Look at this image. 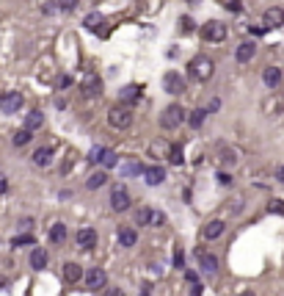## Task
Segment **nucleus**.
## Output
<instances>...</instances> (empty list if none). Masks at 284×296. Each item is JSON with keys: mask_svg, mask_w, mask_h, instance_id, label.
<instances>
[{"mask_svg": "<svg viewBox=\"0 0 284 296\" xmlns=\"http://www.w3.org/2000/svg\"><path fill=\"white\" fill-rule=\"evenodd\" d=\"M138 175H144V166H141L138 161H127L125 166H122V177H125V180H132V177H138Z\"/></svg>", "mask_w": 284, "mask_h": 296, "instance_id": "26", "label": "nucleus"}, {"mask_svg": "<svg viewBox=\"0 0 284 296\" xmlns=\"http://www.w3.org/2000/svg\"><path fill=\"white\" fill-rule=\"evenodd\" d=\"M22 103H25L22 92H6L3 97H0V111L3 113H17L22 108Z\"/></svg>", "mask_w": 284, "mask_h": 296, "instance_id": "8", "label": "nucleus"}, {"mask_svg": "<svg viewBox=\"0 0 284 296\" xmlns=\"http://www.w3.org/2000/svg\"><path fill=\"white\" fill-rule=\"evenodd\" d=\"M196 260H199V268L204 274H215L218 271V258L207 249H196Z\"/></svg>", "mask_w": 284, "mask_h": 296, "instance_id": "9", "label": "nucleus"}, {"mask_svg": "<svg viewBox=\"0 0 284 296\" xmlns=\"http://www.w3.org/2000/svg\"><path fill=\"white\" fill-rule=\"evenodd\" d=\"M160 224H166V216L160 211H155V219H152V227H160Z\"/></svg>", "mask_w": 284, "mask_h": 296, "instance_id": "41", "label": "nucleus"}, {"mask_svg": "<svg viewBox=\"0 0 284 296\" xmlns=\"http://www.w3.org/2000/svg\"><path fill=\"white\" fill-rule=\"evenodd\" d=\"M284 25V8L282 6H270L265 11V28H282Z\"/></svg>", "mask_w": 284, "mask_h": 296, "instance_id": "13", "label": "nucleus"}, {"mask_svg": "<svg viewBox=\"0 0 284 296\" xmlns=\"http://www.w3.org/2000/svg\"><path fill=\"white\" fill-rule=\"evenodd\" d=\"M66 86H72V78H69V75H63V78H58V89H66Z\"/></svg>", "mask_w": 284, "mask_h": 296, "instance_id": "42", "label": "nucleus"}, {"mask_svg": "<svg viewBox=\"0 0 284 296\" xmlns=\"http://www.w3.org/2000/svg\"><path fill=\"white\" fill-rule=\"evenodd\" d=\"M254 53H256L254 42H243V44H237V50H235V61L237 64H249L251 58H254Z\"/></svg>", "mask_w": 284, "mask_h": 296, "instance_id": "17", "label": "nucleus"}, {"mask_svg": "<svg viewBox=\"0 0 284 296\" xmlns=\"http://www.w3.org/2000/svg\"><path fill=\"white\" fill-rule=\"evenodd\" d=\"M99 163H102V166H105V172H108V169H113V166L119 163V155L113 152V149H105V152H102V158H99Z\"/></svg>", "mask_w": 284, "mask_h": 296, "instance_id": "31", "label": "nucleus"}, {"mask_svg": "<svg viewBox=\"0 0 284 296\" xmlns=\"http://www.w3.org/2000/svg\"><path fill=\"white\" fill-rule=\"evenodd\" d=\"M218 161H221L223 166H235L237 163V149L226 147V144H218Z\"/></svg>", "mask_w": 284, "mask_h": 296, "instance_id": "19", "label": "nucleus"}, {"mask_svg": "<svg viewBox=\"0 0 284 296\" xmlns=\"http://www.w3.org/2000/svg\"><path fill=\"white\" fill-rule=\"evenodd\" d=\"M77 3H80V0H58L56 8H61V11H75Z\"/></svg>", "mask_w": 284, "mask_h": 296, "instance_id": "35", "label": "nucleus"}, {"mask_svg": "<svg viewBox=\"0 0 284 296\" xmlns=\"http://www.w3.org/2000/svg\"><path fill=\"white\" fill-rule=\"evenodd\" d=\"M188 3H201V0H188Z\"/></svg>", "mask_w": 284, "mask_h": 296, "instance_id": "51", "label": "nucleus"}, {"mask_svg": "<svg viewBox=\"0 0 284 296\" xmlns=\"http://www.w3.org/2000/svg\"><path fill=\"white\" fill-rule=\"evenodd\" d=\"M42 125H44V113L39 111V108H33V111L25 116V130H31V133H33V130H39Z\"/></svg>", "mask_w": 284, "mask_h": 296, "instance_id": "21", "label": "nucleus"}, {"mask_svg": "<svg viewBox=\"0 0 284 296\" xmlns=\"http://www.w3.org/2000/svg\"><path fill=\"white\" fill-rule=\"evenodd\" d=\"M119 244H122V247H135V244H138V230H135V227H127V224H122L119 227Z\"/></svg>", "mask_w": 284, "mask_h": 296, "instance_id": "14", "label": "nucleus"}, {"mask_svg": "<svg viewBox=\"0 0 284 296\" xmlns=\"http://www.w3.org/2000/svg\"><path fill=\"white\" fill-rule=\"evenodd\" d=\"M223 230H226V224H223L221 219H213V222H207V224H204L201 235H204L207 241H215V238H221V235H223Z\"/></svg>", "mask_w": 284, "mask_h": 296, "instance_id": "15", "label": "nucleus"}, {"mask_svg": "<svg viewBox=\"0 0 284 296\" xmlns=\"http://www.w3.org/2000/svg\"><path fill=\"white\" fill-rule=\"evenodd\" d=\"M268 211H270V213H276V216H284V199H270Z\"/></svg>", "mask_w": 284, "mask_h": 296, "instance_id": "34", "label": "nucleus"}, {"mask_svg": "<svg viewBox=\"0 0 284 296\" xmlns=\"http://www.w3.org/2000/svg\"><path fill=\"white\" fill-rule=\"evenodd\" d=\"M127 208H130V191H127V185H113L111 188V211L116 213H125Z\"/></svg>", "mask_w": 284, "mask_h": 296, "instance_id": "4", "label": "nucleus"}, {"mask_svg": "<svg viewBox=\"0 0 284 296\" xmlns=\"http://www.w3.org/2000/svg\"><path fill=\"white\" fill-rule=\"evenodd\" d=\"M188 296H201V282H196V285H190V294Z\"/></svg>", "mask_w": 284, "mask_h": 296, "instance_id": "45", "label": "nucleus"}, {"mask_svg": "<svg viewBox=\"0 0 284 296\" xmlns=\"http://www.w3.org/2000/svg\"><path fill=\"white\" fill-rule=\"evenodd\" d=\"M163 180H166V169L163 166H158V163L155 166H144V183L146 185H160Z\"/></svg>", "mask_w": 284, "mask_h": 296, "instance_id": "12", "label": "nucleus"}, {"mask_svg": "<svg viewBox=\"0 0 284 296\" xmlns=\"http://www.w3.org/2000/svg\"><path fill=\"white\" fill-rule=\"evenodd\" d=\"M185 280L190 282V285H196V282H199V274H196V271H185Z\"/></svg>", "mask_w": 284, "mask_h": 296, "instance_id": "43", "label": "nucleus"}, {"mask_svg": "<svg viewBox=\"0 0 284 296\" xmlns=\"http://www.w3.org/2000/svg\"><path fill=\"white\" fill-rule=\"evenodd\" d=\"M108 122H111V127H119V130L130 127V122H132L130 108H125V106H113V108H111V113H108Z\"/></svg>", "mask_w": 284, "mask_h": 296, "instance_id": "6", "label": "nucleus"}, {"mask_svg": "<svg viewBox=\"0 0 284 296\" xmlns=\"http://www.w3.org/2000/svg\"><path fill=\"white\" fill-rule=\"evenodd\" d=\"M31 139H33V136H31V130H25V127H22V130H17V133H14V139H11V141H14V147H25Z\"/></svg>", "mask_w": 284, "mask_h": 296, "instance_id": "33", "label": "nucleus"}, {"mask_svg": "<svg viewBox=\"0 0 284 296\" xmlns=\"http://www.w3.org/2000/svg\"><path fill=\"white\" fill-rule=\"evenodd\" d=\"M163 89H166L168 94H182L188 86H185V78H182V75H177V72H166V75H163Z\"/></svg>", "mask_w": 284, "mask_h": 296, "instance_id": "10", "label": "nucleus"}, {"mask_svg": "<svg viewBox=\"0 0 284 296\" xmlns=\"http://www.w3.org/2000/svg\"><path fill=\"white\" fill-rule=\"evenodd\" d=\"M182 119H185V108L174 103V106H168L166 111L160 113V127L163 130H177L182 125Z\"/></svg>", "mask_w": 284, "mask_h": 296, "instance_id": "2", "label": "nucleus"}, {"mask_svg": "<svg viewBox=\"0 0 284 296\" xmlns=\"http://www.w3.org/2000/svg\"><path fill=\"white\" fill-rule=\"evenodd\" d=\"M6 191H8V180L0 175V194H6Z\"/></svg>", "mask_w": 284, "mask_h": 296, "instance_id": "47", "label": "nucleus"}, {"mask_svg": "<svg viewBox=\"0 0 284 296\" xmlns=\"http://www.w3.org/2000/svg\"><path fill=\"white\" fill-rule=\"evenodd\" d=\"M180 25H182V34H190L193 31V20L190 17H180Z\"/></svg>", "mask_w": 284, "mask_h": 296, "instance_id": "39", "label": "nucleus"}, {"mask_svg": "<svg viewBox=\"0 0 284 296\" xmlns=\"http://www.w3.org/2000/svg\"><path fill=\"white\" fill-rule=\"evenodd\" d=\"M36 244V238L31 233H22V235H14L11 238V247H33Z\"/></svg>", "mask_w": 284, "mask_h": 296, "instance_id": "32", "label": "nucleus"}, {"mask_svg": "<svg viewBox=\"0 0 284 296\" xmlns=\"http://www.w3.org/2000/svg\"><path fill=\"white\" fill-rule=\"evenodd\" d=\"M119 97H122V103H135V100L141 97V89H138V86H125Z\"/></svg>", "mask_w": 284, "mask_h": 296, "instance_id": "30", "label": "nucleus"}, {"mask_svg": "<svg viewBox=\"0 0 284 296\" xmlns=\"http://www.w3.org/2000/svg\"><path fill=\"white\" fill-rule=\"evenodd\" d=\"M138 296H152V294H144V291H141V294H138Z\"/></svg>", "mask_w": 284, "mask_h": 296, "instance_id": "50", "label": "nucleus"}, {"mask_svg": "<svg viewBox=\"0 0 284 296\" xmlns=\"http://www.w3.org/2000/svg\"><path fill=\"white\" fill-rule=\"evenodd\" d=\"M63 241H66V224L56 222V224L50 227V244H56V247H61Z\"/></svg>", "mask_w": 284, "mask_h": 296, "instance_id": "23", "label": "nucleus"}, {"mask_svg": "<svg viewBox=\"0 0 284 296\" xmlns=\"http://www.w3.org/2000/svg\"><path fill=\"white\" fill-rule=\"evenodd\" d=\"M215 180H218L223 188H226V185H232V175H229V172H218V175H215Z\"/></svg>", "mask_w": 284, "mask_h": 296, "instance_id": "37", "label": "nucleus"}, {"mask_svg": "<svg viewBox=\"0 0 284 296\" xmlns=\"http://www.w3.org/2000/svg\"><path fill=\"white\" fill-rule=\"evenodd\" d=\"M80 89H83V94H89V97H97V94L102 92V80H99L94 72H86L83 80H80Z\"/></svg>", "mask_w": 284, "mask_h": 296, "instance_id": "11", "label": "nucleus"}, {"mask_svg": "<svg viewBox=\"0 0 284 296\" xmlns=\"http://www.w3.org/2000/svg\"><path fill=\"white\" fill-rule=\"evenodd\" d=\"M31 224H33V219H22V222H20L22 230H31Z\"/></svg>", "mask_w": 284, "mask_h": 296, "instance_id": "48", "label": "nucleus"}, {"mask_svg": "<svg viewBox=\"0 0 284 296\" xmlns=\"http://www.w3.org/2000/svg\"><path fill=\"white\" fill-rule=\"evenodd\" d=\"M166 158L174 163V166H182V161H185V158H182V144H180V141H174V144H168V152H166Z\"/></svg>", "mask_w": 284, "mask_h": 296, "instance_id": "27", "label": "nucleus"}, {"mask_svg": "<svg viewBox=\"0 0 284 296\" xmlns=\"http://www.w3.org/2000/svg\"><path fill=\"white\" fill-rule=\"evenodd\" d=\"M63 280L66 282H77V280H83V266H77V263H63Z\"/></svg>", "mask_w": 284, "mask_h": 296, "instance_id": "20", "label": "nucleus"}, {"mask_svg": "<svg viewBox=\"0 0 284 296\" xmlns=\"http://www.w3.org/2000/svg\"><path fill=\"white\" fill-rule=\"evenodd\" d=\"M105 296H125V291H122V288H108V291H105Z\"/></svg>", "mask_w": 284, "mask_h": 296, "instance_id": "46", "label": "nucleus"}, {"mask_svg": "<svg viewBox=\"0 0 284 296\" xmlns=\"http://www.w3.org/2000/svg\"><path fill=\"white\" fill-rule=\"evenodd\" d=\"M174 266H177V268H185V255H182V249H177V252H174Z\"/></svg>", "mask_w": 284, "mask_h": 296, "instance_id": "40", "label": "nucleus"}, {"mask_svg": "<svg viewBox=\"0 0 284 296\" xmlns=\"http://www.w3.org/2000/svg\"><path fill=\"white\" fill-rule=\"evenodd\" d=\"M226 25H223L221 20H210V22H204L201 25V39L204 42H223L226 39Z\"/></svg>", "mask_w": 284, "mask_h": 296, "instance_id": "3", "label": "nucleus"}, {"mask_svg": "<svg viewBox=\"0 0 284 296\" xmlns=\"http://www.w3.org/2000/svg\"><path fill=\"white\" fill-rule=\"evenodd\" d=\"M97 241H99V235H97V230H94V227H80V230H77V235H75L77 249H86V252L97 247Z\"/></svg>", "mask_w": 284, "mask_h": 296, "instance_id": "7", "label": "nucleus"}, {"mask_svg": "<svg viewBox=\"0 0 284 296\" xmlns=\"http://www.w3.org/2000/svg\"><path fill=\"white\" fill-rule=\"evenodd\" d=\"M204 119H207V108H196V111L188 116V122H190V127H193V130H199V127L204 125Z\"/></svg>", "mask_w": 284, "mask_h": 296, "instance_id": "29", "label": "nucleus"}, {"mask_svg": "<svg viewBox=\"0 0 284 296\" xmlns=\"http://www.w3.org/2000/svg\"><path fill=\"white\" fill-rule=\"evenodd\" d=\"M155 219V208H149V205H144V208H138L135 211V219H132V224L135 227H149Z\"/></svg>", "mask_w": 284, "mask_h": 296, "instance_id": "18", "label": "nucleus"}, {"mask_svg": "<svg viewBox=\"0 0 284 296\" xmlns=\"http://www.w3.org/2000/svg\"><path fill=\"white\" fill-rule=\"evenodd\" d=\"M213 70L215 64L210 56H193L190 61H188V72H190V78L199 80V83H207L210 78H213Z\"/></svg>", "mask_w": 284, "mask_h": 296, "instance_id": "1", "label": "nucleus"}, {"mask_svg": "<svg viewBox=\"0 0 284 296\" xmlns=\"http://www.w3.org/2000/svg\"><path fill=\"white\" fill-rule=\"evenodd\" d=\"M31 158H33V163H36V166H47V163H50V158H53V147H39Z\"/></svg>", "mask_w": 284, "mask_h": 296, "instance_id": "28", "label": "nucleus"}, {"mask_svg": "<svg viewBox=\"0 0 284 296\" xmlns=\"http://www.w3.org/2000/svg\"><path fill=\"white\" fill-rule=\"evenodd\" d=\"M262 83L268 86V89H279V86H282V70H279V67H265Z\"/></svg>", "mask_w": 284, "mask_h": 296, "instance_id": "16", "label": "nucleus"}, {"mask_svg": "<svg viewBox=\"0 0 284 296\" xmlns=\"http://www.w3.org/2000/svg\"><path fill=\"white\" fill-rule=\"evenodd\" d=\"M218 108H221V100L215 97V100H210V106H207V113L210 111H218Z\"/></svg>", "mask_w": 284, "mask_h": 296, "instance_id": "44", "label": "nucleus"}, {"mask_svg": "<svg viewBox=\"0 0 284 296\" xmlns=\"http://www.w3.org/2000/svg\"><path fill=\"white\" fill-rule=\"evenodd\" d=\"M83 25H86L89 31H97V34H102V28H99V25H105V17L99 14V11H91V14H86Z\"/></svg>", "mask_w": 284, "mask_h": 296, "instance_id": "24", "label": "nucleus"}, {"mask_svg": "<svg viewBox=\"0 0 284 296\" xmlns=\"http://www.w3.org/2000/svg\"><path fill=\"white\" fill-rule=\"evenodd\" d=\"M108 183V172H94V175L89 177V180H86V188L89 191H97V188H102V185Z\"/></svg>", "mask_w": 284, "mask_h": 296, "instance_id": "25", "label": "nucleus"}, {"mask_svg": "<svg viewBox=\"0 0 284 296\" xmlns=\"http://www.w3.org/2000/svg\"><path fill=\"white\" fill-rule=\"evenodd\" d=\"M276 180H279V183H284V163L276 169Z\"/></svg>", "mask_w": 284, "mask_h": 296, "instance_id": "49", "label": "nucleus"}, {"mask_svg": "<svg viewBox=\"0 0 284 296\" xmlns=\"http://www.w3.org/2000/svg\"><path fill=\"white\" fill-rule=\"evenodd\" d=\"M223 6H226L232 14H240V11H243V0H226Z\"/></svg>", "mask_w": 284, "mask_h": 296, "instance_id": "36", "label": "nucleus"}, {"mask_svg": "<svg viewBox=\"0 0 284 296\" xmlns=\"http://www.w3.org/2000/svg\"><path fill=\"white\" fill-rule=\"evenodd\" d=\"M102 152H105V147H94V149H91V152H89V161H91V163H99V158H102Z\"/></svg>", "mask_w": 284, "mask_h": 296, "instance_id": "38", "label": "nucleus"}, {"mask_svg": "<svg viewBox=\"0 0 284 296\" xmlns=\"http://www.w3.org/2000/svg\"><path fill=\"white\" fill-rule=\"evenodd\" d=\"M94 3H97V0H94Z\"/></svg>", "mask_w": 284, "mask_h": 296, "instance_id": "52", "label": "nucleus"}, {"mask_svg": "<svg viewBox=\"0 0 284 296\" xmlns=\"http://www.w3.org/2000/svg\"><path fill=\"white\" fill-rule=\"evenodd\" d=\"M83 285H86V291H102L108 285L105 268H89V271H83Z\"/></svg>", "mask_w": 284, "mask_h": 296, "instance_id": "5", "label": "nucleus"}, {"mask_svg": "<svg viewBox=\"0 0 284 296\" xmlns=\"http://www.w3.org/2000/svg\"><path fill=\"white\" fill-rule=\"evenodd\" d=\"M47 249H42V247H36L33 252H31V268H36V271H39V268H47Z\"/></svg>", "mask_w": 284, "mask_h": 296, "instance_id": "22", "label": "nucleus"}]
</instances>
